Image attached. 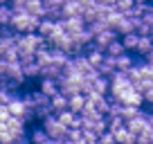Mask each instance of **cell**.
Listing matches in <instances>:
<instances>
[{"mask_svg":"<svg viewBox=\"0 0 153 144\" xmlns=\"http://www.w3.org/2000/svg\"><path fill=\"white\" fill-rule=\"evenodd\" d=\"M43 18H36V16H29L27 11H16L11 16V23L9 29L14 34H36L38 32V25H41Z\"/></svg>","mask_w":153,"mask_h":144,"instance_id":"obj_1","label":"cell"},{"mask_svg":"<svg viewBox=\"0 0 153 144\" xmlns=\"http://www.w3.org/2000/svg\"><path fill=\"white\" fill-rule=\"evenodd\" d=\"M131 90H135V86L126 77V72H115L113 77H110V97H113V101L124 104V99L128 97Z\"/></svg>","mask_w":153,"mask_h":144,"instance_id":"obj_2","label":"cell"},{"mask_svg":"<svg viewBox=\"0 0 153 144\" xmlns=\"http://www.w3.org/2000/svg\"><path fill=\"white\" fill-rule=\"evenodd\" d=\"M16 48L20 54H36L38 50L48 48V41L38 34H16Z\"/></svg>","mask_w":153,"mask_h":144,"instance_id":"obj_3","label":"cell"},{"mask_svg":"<svg viewBox=\"0 0 153 144\" xmlns=\"http://www.w3.org/2000/svg\"><path fill=\"white\" fill-rule=\"evenodd\" d=\"M25 95L29 97L32 108H34V115H36L41 122H43L45 117L54 115V113H52V106H50V97H45L43 92L38 90V88H36V90H32V92H25Z\"/></svg>","mask_w":153,"mask_h":144,"instance_id":"obj_4","label":"cell"},{"mask_svg":"<svg viewBox=\"0 0 153 144\" xmlns=\"http://www.w3.org/2000/svg\"><path fill=\"white\" fill-rule=\"evenodd\" d=\"M41 128L45 131V135H48L50 140H65V135H68V128L59 122L56 115L45 117V120L41 122Z\"/></svg>","mask_w":153,"mask_h":144,"instance_id":"obj_5","label":"cell"},{"mask_svg":"<svg viewBox=\"0 0 153 144\" xmlns=\"http://www.w3.org/2000/svg\"><path fill=\"white\" fill-rule=\"evenodd\" d=\"M126 77L131 79L133 86H137V83H142V81H153V68L149 65V63H137L135 61V65L126 72Z\"/></svg>","mask_w":153,"mask_h":144,"instance_id":"obj_6","label":"cell"},{"mask_svg":"<svg viewBox=\"0 0 153 144\" xmlns=\"http://www.w3.org/2000/svg\"><path fill=\"white\" fill-rule=\"evenodd\" d=\"M126 128H128L133 135H149V133H153L151 124H149V115H146V113H142V115H137L135 120L126 122Z\"/></svg>","mask_w":153,"mask_h":144,"instance_id":"obj_7","label":"cell"},{"mask_svg":"<svg viewBox=\"0 0 153 144\" xmlns=\"http://www.w3.org/2000/svg\"><path fill=\"white\" fill-rule=\"evenodd\" d=\"M14 48H16V34L11 32V29L2 27L0 29V59H5L7 52L14 50Z\"/></svg>","mask_w":153,"mask_h":144,"instance_id":"obj_8","label":"cell"},{"mask_svg":"<svg viewBox=\"0 0 153 144\" xmlns=\"http://www.w3.org/2000/svg\"><path fill=\"white\" fill-rule=\"evenodd\" d=\"M59 25H61V29L65 34H70V36H76L79 32H83V29L88 27L83 18H63V20H59Z\"/></svg>","mask_w":153,"mask_h":144,"instance_id":"obj_9","label":"cell"},{"mask_svg":"<svg viewBox=\"0 0 153 144\" xmlns=\"http://www.w3.org/2000/svg\"><path fill=\"white\" fill-rule=\"evenodd\" d=\"M117 39H120V36H117L113 29H104V32H99V34L95 36V41H92V48H97V50H101V52H104V50L108 48L113 41H117Z\"/></svg>","mask_w":153,"mask_h":144,"instance_id":"obj_10","label":"cell"},{"mask_svg":"<svg viewBox=\"0 0 153 144\" xmlns=\"http://www.w3.org/2000/svg\"><path fill=\"white\" fill-rule=\"evenodd\" d=\"M5 126H7V131H9V133L14 135L16 140H20V137H25V135H27V124H25L23 120H16V117H9V120L5 122Z\"/></svg>","mask_w":153,"mask_h":144,"instance_id":"obj_11","label":"cell"},{"mask_svg":"<svg viewBox=\"0 0 153 144\" xmlns=\"http://www.w3.org/2000/svg\"><path fill=\"white\" fill-rule=\"evenodd\" d=\"M61 11H63V18H81L83 16V5L79 0H68Z\"/></svg>","mask_w":153,"mask_h":144,"instance_id":"obj_12","label":"cell"},{"mask_svg":"<svg viewBox=\"0 0 153 144\" xmlns=\"http://www.w3.org/2000/svg\"><path fill=\"white\" fill-rule=\"evenodd\" d=\"M83 108H86V95H72V97H68V111H72L74 115H81Z\"/></svg>","mask_w":153,"mask_h":144,"instance_id":"obj_13","label":"cell"},{"mask_svg":"<svg viewBox=\"0 0 153 144\" xmlns=\"http://www.w3.org/2000/svg\"><path fill=\"white\" fill-rule=\"evenodd\" d=\"M113 63H115V72H128L135 65V59L131 54H122V56L113 59Z\"/></svg>","mask_w":153,"mask_h":144,"instance_id":"obj_14","label":"cell"},{"mask_svg":"<svg viewBox=\"0 0 153 144\" xmlns=\"http://www.w3.org/2000/svg\"><path fill=\"white\" fill-rule=\"evenodd\" d=\"M56 27H59V23H54V20H48V18H43L41 20V25H38V36H41V39H45L48 41L50 36H52L54 32H56Z\"/></svg>","mask_w":153,"mask_h":144,"instance_id":"obj_15","label":"cell"},{"mask_svg":"<svg viewBox=\"0 0 153 144\" xmlns=\"http://www.w3.org/2000/svg\"><path fill=\"white\" fill-rule=\"evenodd\" d=\"M86 59H88V63H90L92 68H99L101 63L106 61V54L101 52V50H97V48H92V45H90V48L86 50Z\"/></svg>","mask_w":153,"mask_h":144,"instance_id":"obj_16","label":"cell"},{"mask_svg":"<svg viewBox=\"0 0 153 144\" xmlns=\"http://www.w3.org/2000/svg\"><path fill=\"white\" fill-rule=\"evenodd\" d=\"M38 90L43 92L45 97H50V99H52V97L59 92V81H54V79H41V83H38Z\"/></svg>","mask_w":153,"mask_h":144,"instance_id":"obj_17","label":"cell"},{"mask_svg":"<svg viewBox=\"0 0 153 144\" xmlns=\"http://www.w3.org/2000/svg\"><path fill=\"white\" fill-rule=\"evenodd\" d=\"M113 135H115V142L117 144H137V135H133L126 126L120 128V131H115Z\"/></svg>","mask_w":153,"mask_h":144,"instance_id":"obj_18","label":"cell"},{"mask_svg":"<svg viewBox=\"0 0 153 144\" xmlns=\"http://www.w3.org/2000/svg\"><path fill=\"white\" fill-rule=\"evenodd\" d=\"M50 106H52V113H54V115H59V113L68 111V97L63 95V92H56V95L50 99Z\"/></svg>","mask_w":153,"mask_h":144,"instance_id":"obj_19","label":"cell"},{"mask_svg":"<svg viewBox=\"0 0 153 144\" xmlns=\"http://www.w3.org/2000/svg\"><path fill=\"white\" fill-rule=\"evenodd\" d=\"M25 11H27L29 16L43 18V16H45V5H43V0H27V5H25Z\"/></svg>","mask_w":153,"mask_h":144,"instance_id":"obj_20","label":"cell"},{"mask_svg":"<svg viewBox=\"0 0 153 144\" xmlns=\"http://www.w3.org/2000/svg\"><path fill=\"white\" fill-rule=\"evenodd\" d=\"M104 54H106V56H110V59H117V56H122V54H126L124 45H122V39L113 41V43H110L108 48L104 50Z\"/></svg>","mask_w":153,"mask_h":144,"instance_id":"obj_21","label":"cell"},{"mask_svg":"<svg viewBox=\"0 0 153 144\" xmlns=\"http://www.w3.org/2000/svg\"><path fill=\"white\" fill-rule=\"evenodd\" d=\"M135 52L142 54V56H149V54L153 52V41H151V36H140V43H137V48H135Z\"/></svg>","mask_w":153,"mask_h":144,"instance_id":"obj_22","label":"cell"},{"mask_svg":"<svg viewBox=\"0 0 153 144\" xmlns=\"http://www.w3.org/2000/svg\"><path fill=\"white\" fill-rule=\"evenodd\" d=\"M92 90L99 92V95H108V92H110V79H106V77H97L95 81H92Z\"/></svg>","mask_w":153,"mask_h":144,"instance_id":"obj_23","label":"cell"},{"mask_svg":"<svg viewBox=\"0 0 153 144\" xmlns=\"http://www.w3.org/2000/svg\"><path fill=\"white\" fill-rule=\"evenodd\" d=\"M23 74H25V79H36V77H41V65H38L36 61L25 63V65H23Z\"/></svg>","mask_w":153,"mask_h":144,"instance_id":"obj_24","label":"cell"},{"mask_svg":"<svg viewBox=\"0 0 153 144\" xmlns=\"http://www.w3.org/2000/svg\"><path fill=\"white\" fill-rule=\"evenodd\" d=\"M36 63H38L41 68L50 65V63H52V48H43V50H38V52H36Z\"/></svg>","mask_w":153,"mask_h":144,"instance_id":"obj_25","label":"cell"},{"mask_svg":"<svg viewBox=\"0 0 153 144\" xmlns=\"http://www.w3.org/2000/svg\"><path fill=\"white\" fill-rule=\"evenodd\" d=\"M27 137H29V142H32V144H43V142H48V140H50L48 135H45V131L41 128V126L32 128V133H29Z\"/></svg>","mask_w":153,"mask_h":144,"instance_id":"obj_26","label":"cell"},{"mask_svg":"<svg viewBox=\"0 0 153 144\" xmlns=\"http://www.w3.org/2000/svg\"><path fill=\"white\" fill-rule=\"evenodd\" d=\"M11 16H14V11H11L9 5H0V29H2V27H9Z\"/></svg>","mask_w":153,"mask_h":144,"instance_id":"obj_27","label":"cell"},{"mask_svg":"<svg viewBox=\"0 0 153 144\" xmlns=\"http://www.w3.org/2000/svg\"><path fill=\"white\" fill-rule=\"evenodd\" d=\"M137 115H142V108H137V106H124V108H122V120L124 122L135 120Z\"/></svg>","mask_w":153,"mask_h":144,"instance_id":"obj_28","label":"cell"},{"mask_svg":"<svg viewBox=\"0 0 153 144\" xmlns=\"http://www.w3.org/2000/svg\"><path fill=\"white\" fill-rule=\"evenodd\" d=\"M137 43H140V36H137V34H128V36H122V45H124V50H133V52H135Z\"/></svg>","mask_w":153,"mask_h":144,"instance_id":"obj_29","label":"cell"},{"mask_svg":"<svg viewBox=\"0 0 153 144\" xmlns=\"http://www.w3.org/2000/svg\"><path fill=\"white\" fill-rule=\"evenodd\" d=\"M135 7V2L133 0H115V11H120V14H128L131 9Z\"/></svg>","mask_w":153,"mask_h":144,"instance_id":"obj_30","label":"cell"},{"mask_svg":"<svg viewBox=\"0 0 153 144\" xmlns=\"http://www.w3.org/2000/svg\"><path fill=\"white\" fill-rule=\"evenodd\" d=\"M9 83V63L5 59H0V86Z\"/></svg>","mask_w":153,"mask_h":144,"instance_id":"obj_31","label":"cell"},{"mask_svg":"<svg viewBox=\"0 0 153 144\" xmlns=\"http://www.w3.org/2000/svg\"><path fill=\"white\" fill-rule=\"evenodd\" d=\"M122 108H124V104H120V101H113V99H110V106H108V113H106V117H122Z\"/></svg>","mask_w":153,"mask_h":144,"instance_id":"obj_32","label":"cell"},{"mask_svg":"<svg viewBox=\"0 0 153 144\" xmlns=\"http://www.w3.org/2000/svg\"><path fill=\"white\" fill-rule=\"evenodd\" d=\"M124 126H126V122L122 120V117H108V131H110V133L124 128Z\"/></svg>","mask_w":153,"mask_h":144,"instance_id":"obj_33","label":"cell"},{"mask_svg":"<svg viewBox=\"0 0 153 144\" xmlns=\"http://www.w3.org/2000/svg\"><path fill=\"white\" fill-rule=\"evenodd\" d=\"M65 2H68V0H43L45 9H63Z\"/></svg>","mask_w":153,"mask_h":144,"instance_id":"obj_34","label":"cell"},{"mask_svg":"<svg viewBox=\"0 0 153 144\" xmlns=\"http://www.w3.org/2000/svg\"><path fill=\"white\" fill-rule=\"evenodd\" d=\"M81 135H83V144H95L99 140V135H95L92 131H86V128H81Z\"/></svg>","mask_w":153,"mask_h":144,"instance_id":"obj_35","label":"cell"},{"mask_svg":"<svg viewBox=\"0 0 153 144\" xmlns=\"http://www.w3.org/2000/svg\"><path fill=\"white\" fill-rule=\"evenodd\" d=\"M25 5H27V0H9V7H11V11H25Z\"/></svg>","mask_w":153,"mask_h":144,"instance_id":"obj_36","label":"cell"},{"mask_svg":"<svg viewBox=\"0 0 153 144\" xmlns=\"http://www.w3.org/2000/svg\"><path fill=\"white\" fill-rule=\"evenodd\" d=\"M97 142H99V144H117V142H115V135L110 133V131H106L104 135H99V140H97Z\"/></svg>","mask_w":153,"mask_h":144,"instance_id":"obj_37","label":"cell"},{"mask_svg":"<svg viewBox=\"0 0 153 144\" xmlns=\"http://www.w3.org/2000/svg\"><path fill=\"white\" fill-rule=\"evenodd\" d=\"M97 7H115V0H92Z\"/></svg>","mask_w":153,"mask_h":144,"instance_id":"obj_38","label":"cell"},{"mask_svg":"<svg viewBox=\"0 0 153 144\" xmlns=\"http://www.w3.org/2000/svg\"><path fill=\"white\" fill-rule=\"evenodd\" d=\"M9 120V111H7V106L0 104V122H7Z\"/></svg>","mask_w":153,"mask_h":144,"instance_id":"obj_39","label":"cell"},{"mask_svg":"<svg viewBox=\"0 0 153 144\" xmlns=\"http://www.w3.org/2000/svg\"><path fill=\"white\" fill-rule=\"evenodd\" d=\"M151 135H153V133H149V135H137V144H151Z\"/></svg>","mask_w":153,"mask_h":144,"instance_id":"obj_40","label":"cell"},{"mask_svg":"<svg viewBox=\"0 0 153 144\" xmlns=\"http://www.w3.org/2000/svg\"><path fill=\"white\" fill-rule=\"evenodd\" d=\"M14 144H32V142H29V137H27V135H25V137H20V140H16V142Z\"/></svg>","mask_w":153,"mask_h":144,"instance_id":"obj_41","label":"cell"},{"mask_svg":"<svg viewBox=\"0 0 153 144\" xmlns=\"http://www.w3.org/2000/svg\"><path fill=\"white\" fill-rule=\"evenodd\" d=\"M133 2H135V5H146L149 0H133Z\"/></svg>","mask_w":153,"mask_h":144,"instance_id":"obj_42","label":"cell"},{"mask_svg":"<svg viewBox=\"0 0 153 144\" xmlns=\"http://www.w3.org/2000/svg\"><path fill=\"white\" fill-rule=\"evenodd\" d=\"M149 124H151V128H153V113H149Z\"/></svg>","mask_w":153,"mask_h":144,"instance_id":"obj_43","label":"cell"},{"mask_svg":"<svg viewBox=\"0 0 153 144\" xmlns=\"http://www.w3.org/2000/svg\"><path fill=\"white\" fill-rule=\"evenodd\" d=\"M0 5H9V0H0Z\"/></svg>","mask_w":153,"mask_h":144,"instance_id":"obj_44","label":"cell"},{"mask_svg":"<svg viewBox=\"0 0 153 144\" xmlns=\"http://www.w3.org/2000/svg\"><path fill=\"white\" fill-rule=\"evenodd\" d=\"M151 41H153V27H151Z\"/></svg>","mask_w":153,"mask_h":144,"instance_id":"obj_45","label":"cell"},{"mask_svg":"<svg viewBox=\"0 0 153 144\" xmlns=\"http://www.w3.org/2000/svg\"><path fill=\"white\" fill-rule=\"evenodd\" d=\"M151 144H153V135H151Z\"/></svg>","mask_w":153,"mask_h":144,"instance_id":"obj_46","label":"cell"}]
</instances>
